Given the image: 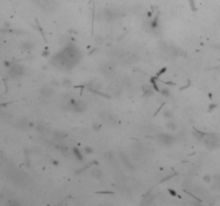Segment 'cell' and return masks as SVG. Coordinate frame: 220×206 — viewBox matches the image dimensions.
<instances>
[{"instance_id": "obj_1", "label": "cell", "mask_w": 220, "mask_h": 206, "mask_svg": "<svg viewBox=\"0 0 220 206\" xmlns=\"http://www.w3.org/2000/svg\"><path fill=\"white\" fill-rule=\"evenodd\" d=\"M23 72H24V70H23V67L17 66V65L12 66L11 68H10V71H9L10 75H11L12 77H17V76H19V75L23 74Z\"/></svg>"}, {"instance_id": "obj_2", "label": "cell", "mask_w": 220, "mask_h": 206, "mask_svg": "<svg viewBox=\"0 0 220 206\" xmlns=\"http://www.w3.org/2000/svg\"><path fill=\"white\" fill-rule=\"evenodd\" d=\"M205 142L208 146H217L218 145V139L215 136H207L205 139Z\"/></svg>"}]
</instances>
